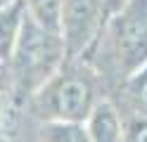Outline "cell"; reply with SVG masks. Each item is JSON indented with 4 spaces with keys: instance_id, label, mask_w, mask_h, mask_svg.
Segmentation results:
<instances>
[{
    "instance_id": "obj_6",
    "label": "cell",
    "mask_w": 147,
    "mask_h": 142,
    "mask_svg": "<svg viewBox=\"0 0 147 142\" xmlns=\"http://www.w3.org/2000/svg\"><path fill=\"white\" fill-rule=\"evenodd\" d=\"M22 24H24V7L19 5V0L7 7H0V64L10 62Z\"/></svg>"
},
{
    "instance_id": "obj_9",
    "label": "cell",
    "mask_w": 147,
    "mask_h": 142,
    "mask_svg": "<svg viewBox=\"0 0 147 142\" xmlns=\"http://www.w3.org/2000/svg\"><path fill=\"white\" fill-rule=\"evenodd\" d=\"M123 88L135 109V116H147V66H142L138 73L123 81Z\"/></svg>"
},
{
    "instance_id": "obj_4",
    "label": "cell",
    "mask_w": 147,
    "mask_h": 142,
    "mask_svg": "<svg viewBox=\"0 0 147 142\" xmlns=\"http://www.w3.org/2000/svg\"><path fill=\"white\" fill-rule=\"evenodd\" d=\"M109 19L107 0H62L59 38L67 62H78L97 45Z\"/></svg>"
},
{
    "instance_id": "obj_2",
    "label": "cell",
    "mask_w": 147,
    "mask_h": 142,
    "mask_svg": "<svg viewBox=\"0 0 147 142\" xmlns=\"http://www.w3.org/2000/svg\"><path fill=\"white\" fill-rule=\"evenodd\" d=\"M102 36H107L112 64L121 81H128L147 66V0H126L109 14Z\"/></svg>"
},
{
    "instance_id": "obj_10",
    "label": "cell",
    "mask_w": 147,
    "mask_h": 142,
    "mask_svg": "<svg viewBox=\"0 0 147 142\" xmlns=\"http://www.w3.org/2000/svg\"><path fill=\"white\" fill-rule=\"evenodd\" d=\"M123 142H147V116H133L126 123Z\"/></svg>"
},
{
    "instance_id": "obj_1",
    "label": "cell",
    "mask_w": 147,
    "mask_h": 142,
    "mask_svg": "<svg viewBox=\"0 0 147 142\" xmlns=\"http://www.w3.org/2000/svg\"><path fill=\"white\" fill-rule=\"evenodd\" d=\"M67 64L59 33L38 26L24 14V24L7 66L24 92H38Z\"/></svg>"
},
{
    "instance_id": "obj_5",
    "label": "cell",
    "mask_w": 147,
    "mask_h": 142,
    "mask_svg": "<svg viewBox=\"0 0 147 142\" xmlns=\"http://www.w3.org/2000/svg\"><path fill=\"white\" fill-rule=\"evenodd\" d=\"M83 126L88 130L90 142H123L126 123L109 100H97L93 111L83 121Z\"/></svg>"
},
{
    "instance_id": "obj_7",
    "label": "cell",
    "mask_w": 147,
    "mask_h": 142,
    "mask_svg": "<svg viewBox=\"0 0 147 142\" xmlns=\"http://www.w3.org/2000/svg\"><path fill=\"white\" fill-rule=\"evenodd\" d=\"M24 7V14L36 22L38 26L48 31L59 33V12H62V0H19Z\"/></svg>"
},
{
    "instance_id": "obj_11",
    "label": "cell",
    "mask_w": 147,
    "mask_h": 142,
    "mask_svg": "<svg viewBox=\"0 0 147 142\" xmlns=\"http://www.w3.org/2000/svg\"><path fill=\"white\" fill-rule=\"evenodd\" d=\"M123 3H126V0H107V9H109V14H112V12H116V9L121 7Z\"/></svg>"
},
{
    "instance_id": "obj_8",
    "label": "cell",
    "mask_w": 147,
    "mask_h": 142,
    "mask_svg": "<svg viewBox=\"0 0 147 142\" xmlns=\"http://www.w3.org/2000/svg\"><path fill=\"white\" fill-rule=\"evenodd\" d=\"M38 137L40 142H90L86 126L76 121H45Z\"/></svg>"
},
{
    "instance_id": "obj_12",
    "label": "cell",
    "mask_w": 147,
    "mask_h": 142,
    "mask_svg": "<svg viewBox=\"0 0 147 142\" xmlns=\"http://www.w3.org/2000/svg\"><path fill=\"white\" fill-rule=\"evenodd\" d=\"M12 3H17V0H0V7H7V5H12Z\"/></svg>"
},
{
    "instance_id": "obj_3",
    "label": "cell",
    "mask_w": 147,
    "mask_h": 142,
    "mask_svg": "<svg viewBox=\"0 0 147 142\" xmlns=\"http://www.w3.org/2000/svg\"><path fill=\"white\" fill-rule=\"evenodd\" d=\"M33 97L45 121L83 123L97 104L93 81L81 71H64V66L38 92H33Z\"/></svg>"
}]
</instances>
